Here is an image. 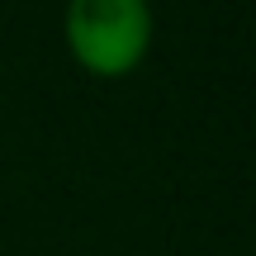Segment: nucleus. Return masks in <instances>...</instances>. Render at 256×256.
Here are the masks:
<instances>
[{
    "label": "nucleus",
    "mask_w": 256,
    "mask_h": 256,
    "mask_svg": "<svg viewBox=\"0 0 256 256\" xmlns=\"http://www.w3.org/2000/svg\"><path fill=\"white\" fill-rule=\"evenodd\" d=\"M156 38L152 0H66L62 43L95 81H124L147 62Z\"/></svg>",
    "instance_id": "nucleus-1"
}]
</instances>
